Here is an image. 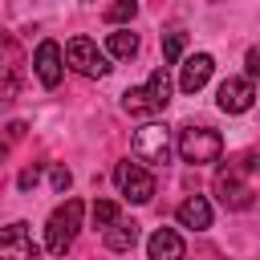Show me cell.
<instances>
[{
	"label": "cell",
	"mask_w": 260,
	"mask_h": 260,
	"mask_svg": "<svg viewBox=\"0 0 260 260\" xmlns=\"http://www.w3.org/2000/svg\"><path fill=\"white\" fill-rule=\"evenodd\" d=\"M167 102H171V73L167 69H154L146 77V85H134L122 93L126 114H158V110H167Z\"/></svg>",
	"instance_id": "1"
},
{
	"label": "cell",
	"mask_w": 260,
	"mask_h": 260,
	"mask_svg": "<svg viewBox=\"0 0 260 260\" xmlns=\"http://www.w3.org/2000/svg\"><path fill=\"white\" fill-rule=\"evenodd\" d=\"M252 171H256V158L248 154V158H244V167H228V171H219V175H215V195H219V203H223V207H232V211L252 207L256 187L244 179V175H252Z\"/></svg>",
	"instance_id": "2"
},
{
	"label": "cell",
	"mask_w": 260,
	"mask_h": 260,
	"mask_svg": "<svg viewBox=\"0 0 260 260\" xmlns=\"http://www.w3.org/2000/svg\"><path fill=\"white\" fill-rule=\"evenodd\" d=\"M81 199H65L53 215H49V223H45V248L53 252V256H65L69 252V244H73V236H77V228H81Z\"/></svg>",
	"instance_id": "3"
},
{
	"label": "cell",
	"mask_w": 260,
	"mask_h": 260,
	"mask_svg": "<svg viewBox=\"0 0 260 260\" xmlns=\"http://www.w3.org/2000/svg\"><path fill=\"white\" fill-rule=\"evenodd\" d=\"M179 154H183V162H195V167L215 162L223 154V138L211 126H183L179 130Z\"/></svg>",
	"instance_id": "4"
},
{
	"label": "cell",
	"mask_w": 260,
	"mask_h": 260,
	"mask_svg": "<svg viewBox=\"0 0 260 260\" xmlns=\"http://www.w3.org/2000/svg\"><path fill=\"white\" fill-rule=\"evenodd\" d=\"M134 158L146 167H167L171 162V130L162 122H146L134 130Z\"/></svg>",
	"instance_id": "5"
},
{
	"label": "cell",
	"mask_w": 260,
	"mask_h": 260,
	"mask_svg": "<svg viewBox=\"0 0 260 260\" xmlns=\"http://www.w3.org/2000/svg\"><path fill=\"white\" fill-rule=\"evenodd\" d=\"M114 183H118V191L130 199V203H150L154 199V175L134 158H126V162H118L114 167Z\"/></svg>",
	"instance_id": "6"
},
{
	"label": "cell",
	"mask_w": 260,
	"mask_h": 260,
	"mask_svg": "<svg viewBox=\"0 0 260 260\" xmlns=\"http://www.w3.org/2000/svg\"><path fill=\"white\" fill-rule=\"evenodd\" d=\"M81 77H106L110 73V61H106V53L89 41V37H73L69 45H65V53H61Z\"/></svg>",
	"instance_id": "7"
},
{
	"label": "cell",
	"mask_w": 260,
	"mask_h": 260,
	"mask_svg": "<svg viewBox=\"0 0 260 260\" xmlns=\"http://www.w3.org/2000/svg\"><path fill=\"white\" fill-rule=\"evenodd\" d=\"M252 102H256L252 77H228V81L215 89V106H219L223 114H244V110H252Z\"/></svg>",
	"instance_id": "8"
},
{
	"label": "cell",
	"mask_w": 260,
	"mask_h": 260,
	"mask_svg": "<svg viewBox=\"0 0 260 260\" xmlns=\"http://www.w3.org/2000/svg\"><path fill=\"white\" fill-rule=\"evenodd\" d=\"M32 73H37V81H41L45 89H53V85L61 81L65 57H61V45H57V41H41V45H37V53H32Z\"/></svg>",
	"instance_id": "9"
},
{
	"label": "cell",
	"mask_w": 260,
	"mask_h": 260,
	"mask_svg": "<svg viewBox=\"0 0 260 260\" xmlns=\"http://www.w3.org/2000/svg\"><path fill=\"white\" fill-rule=\"evenodd\" d=\"M0 256H16V260L37 256V244H32V232H28V223H24V219H16V223L0 228Z\"/></svg>",
	"instance_id": "10"
},
{
	"label": "cell",
	"mask_w": 260,
	"mask_h": 260,
	"mask_svg": "<svg viewBox=\"0 0 260 260\" xmlns=\"http://www.w3.org/2000/svg\"><path fill=\"white\" fill-rule=\"evenodd\" d=\"M211 69H215L211 53H191V57L183 61V73H179V89H183V93H199V89L207 85Z\"/></svg>",
	"instance_id": "11"
},
{
	"label": "cell",
	"mask_w": 260,
	"mask_h": 260,
	"mask_svg": "<svg viewBox=\"0 0 260 260\" xmlns=\"http://www.w3.org/2000/svg\"><path fill=\"white\" fill-rule=\"evenodd\" d=\"M175 219H179L183 228H191V232H203V228H211V203H207L203 195H187V199L175 207Z\"/></svg>",
	"instance_id": "12"
},
{
	"label": "cell",
	"mask_w": 260,
	"mask_h": 260,
	"mask_svg": "<svg viewBox=\"0 0 260 260\" xmlns=\"http://www.w3.org/2000/svg\"><path fill=\"white\" fill-rule=\"evenodd\" d=\"M146 252H150V260H179V256L187 252V244H183V236H179L175 228H158V232L150 236Z\"/></svg>",
	"instance_id": "13"
},
{
	"label": "cell",
	"mask_w": 260,
	"mask_h": 260,
	"mask_svg": "<svg viewBox=\"0 0 260 260\" xmlns=\"http://www.w3.org/2000/svg\"><path fill=\"white\" fill-rule=\"evenodd\" d=\"M134 244H138V223H134V219L126 223V219L118 215V219L106 228V248H110V252H130Z\"/></svg>",
	"instance_id": "14"
},
{
	"label": "cell",
	"mask_w": 260,
	"mask_h": 260,
	"mask_svg": "<svg viewBox=\"0 0 260 260\" xmlns=\"http://www.w3.org/2000/svg\"><path fill=\"white\" fill-rule=\"evenodd\" d=\"M106 49H110V57H118V61H130V57L138 53V37H134L130 28H114V32L106 37Z\"/></svg>",
	"instance_id": "15"
},
{
	"label": "cell",
	"mask_w": 260,
	"mask_h": 260,
	"mask_svg": "<svg viewBox=\"0 0 260 260\" xmlns=\"http://www.w3.org/2000/svg\"><path fill=\"white\" fill-rule=\"evenodd\" d=\"M134 12H138V0H114L106 8V20L110 24H126V20H134Z\"/></svg>",
	"instance_id": "16"
},
{
	"label": "cell",
	"mask_w": 260,
	"mask_h": 260,
	"mask_svg": "<svg viewBox=\"0 0 260 260\" xmlns=\"http://www.w3.org/2000/svg\"><path fill=\"white\" fill-rule=\"evenodd\" d=\"M89 215H93V228H110V223L118 219V203H114V199H98Z\"/></svg>",
	"instance_id": "17"
},
{
	"label": "cell",
	"mask_w": 260,
	"mask_h": 260,
	"mask_svg": "<svg viewBox=\"0 0 260 260\" xmlns=\"http://www.w3.org/2000/svg\"><path fill=\"white\" fill-rule=\"evenodd\" d=\"M183 49H187V37H183V32H167V37H162V57H167L171 65L183 57Z\"/></svg>",
	"instance_id": "18"
},
{
	"label": "cell",
	"mask_w": 260,
	"mask_h": 260,
	"mask_svg": "<svg viewBox=\"0 0 260 260\" xmlns=\"http://www.w3.org/2000/svg\"><path fill=\"white\" fill-rule=\"evenodd\" d=\"M49 179H53V191H61V195H65V191H69V183H73L69 167H61V162H57V167L49 171Z\"/></svg>",
	"instance_id": "19"
},
{
	"label": "cell",
	"mask_w": 260,
	"mask_h": 260,
	"mask_svg": "<svg viewBox=\"0 0 260 260\" xmlns=\"http://www.w3.org/2000/svg\"><path fill=\"white\" fill-rule=\"evenodd\" d=\"M37 179H41V175H37V171L28 167V171H20V179H16V187H20V191H32V187H37Z\"/></svg>",
	"instance_id": "20"
},
{
	"label": "cell",
	"mask_w": 260,
	"mask_h": 260,
	"mask_svg": "<svg viewBox=\"0 0 260 260\" xmlns=\"http://www.w3.org/2000/svg\"><path fill=\"white\" fill-rule=\"evenodd\" d=\"M244 65H248V77H256V73H260V53L248 49V61H244Z\"/></svg>",
	"instance_id": "21"
},
{
	"label": "cell",
	"mask_w": 260,
	"mask_h": 260,
	"mask_svg": "<svg viewBox=\"0 0 260 260\" xmlns=\"http://www.w3.org/2000/svg\"><path fill=\"white\" fill-rule=\"evenodd\" d=\"M4 158H8V142H0V162H4Z\"/></svg>",
	"instance_id": "22"
}]
</instances>
